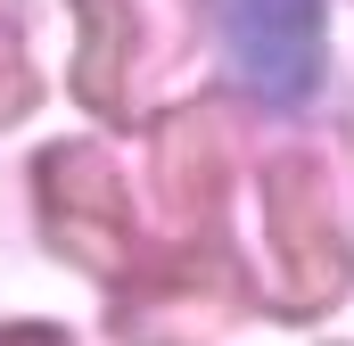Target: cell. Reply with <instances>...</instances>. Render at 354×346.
I'll list each match as a JSON object with an SVG mask.
<instances>
[{"instance_id":"1","label":"cell","mask_w":354,"mask_h":346,"mask_svg":"<svg viewBox=\"0 0 354 346\" xmlns=\"http://www.w3.org/2000/svg\"><path fill=\"white\" fill-rule=\"evenodd\" d=\"M223 42L239 83L288 107L322 75V0H223Z\"/></svg>"}]
</instances>
